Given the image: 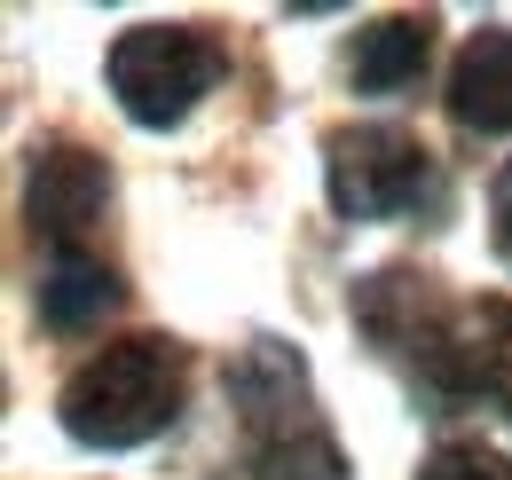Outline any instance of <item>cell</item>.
I'll return each instance as SVG.
<instances>
[{
  "label": "cell",
  "instance_id": "cell-3",
  "mask_svg": "<svg viewBox=\"0 0 512 480\" xmlns=\"http://www.w3.org/2000/svg\"><path fill=\"white\" fill-rule=\"evenodd\" d=\"M323 181H331V205L347 221H394L426 189V150L402 126H331Z\"/></svg>",
  "mask_w": 512,
  "mask_h": 480
},
{
  "label": "cell",
  "instance_id": "cell-1",
  "mask_svg": "<svg viewBox=\"0 0 512 480\" xmlns=\"http://www.w3.org/2000/svg\"><path fill=\"white\" fill-rule=\"evenodd\" d=\"M64 433L87 449H134L150 433H166L182 410V347L174 339H119L103 355H87L56 394Z\"/></svg>",
  "mask_w": 512,
  "mask_h": 480
},
{
  "label": "cell",
  "instance_id": "cell-7",
  "mask_svg": "<svg viewBox=\"0 0 512 480\" xmlns=\"http://www.w3.org/2000/svg\"><path fill=\"white\" fill-rule=\"evenodd\" d=\"M426 48H434V16H379V24L355 32L347 71H355L363 95H394V87H410L426 71Z\"/></svg>",
  "mask_w": 512,
  "mask_h": 480
},
{
  "label": "cell",
  "instance_id": "cell-8",
  "mask_svg": "<svg viewBox=\"0 0 512 480\" xmlns=\"http://www.w3.org/2000/svg\"><path fill=\"white\" fill-rule=\"evenodd\" d=\"M473 378L512 402V300H489L481 307V347H473Z\"/></svg>",
  "mask_w": 512,
  "mask_h": 480
},
{
  "label": "cell",
  "instance_id": "cell-10",
  "mask_svg": "<svg viewBox=\"0 0 512 480\" xmlns=\"http://www.w3.org/2000/svg\"><path fill=\"white\" fill-rule=\"evenodd\" d=\"M489 221H497V252L512 260V166L489 181Z\"/></svg>",
  "mask_w": 512,
  "mask_h": 480
},
{
  "label": "cell",
  "instance_id": "cell-5",
  "mask_svg": "<svg viewBox=\"0 0 512 480\" xmlns=\"http://www.w3.org/2000/svg\"><path fill=\"white\" fill-rule=\"evenodd\" d=\"M449 119L465 134H512V32H473L449 71Z\"/></svg>",
  "mask_w": 512,
  "mask_h": 480
},
{
  "label": "cell",
  "instance_id": "cell-2",
  "mask_svg": "<svg viewBox=\"0 0 512 480\" xmlns=\"http://www.w3.org/2000/svg\"><path fill=\"white\" fill-rule=\"evenodd\" d=\"M229 63L213 48V32L197 24H134L111 48V95L134 126H182L197 111V95H213Z\"/></svg>",
  "mask_w": 512,
  "mask_h": 480
},
{
  "label": "cell",
  "instance_id": "cell-9",
  "mask_svg": "<svg viewBox=\"0 0 512 480\" xmlns=\"http://www.w3.org/2000/svg\"><path fill=\"white\" fill-rule=\"evenodd\" d=\"M418 480H512V465L497 457V449H473V441H449V449H434V457L418 465Z\"/></svg>",
  "mask_w": 512,
  "mask_h": 480
},
{
  "label": "cell",
  "instance_id": "cell-4",
  "mask_svg": "<svg viewBox=\"0 0 512 480\" xmlns=\"http://www.w3.org/2000/svg\"><path fill=\"white\" fill-rule=\"evenodd\" d=\"M103 197H111V166H103L95 150H79V142H48V150L32 158V181H24V221H32L40 237L71 244L103 213Z\"/></svg>",
  "mask_w": 512,
  "mask_h": 480
},
{
  "label": "cell",
  "instance_id": "cell-6",
  "mask_svg": "<svg viewBox=\"0 0 512 480\" xmlns=\"http://www.w3.org/2000/svg\"><path fill=\"white\" fill-rule=\"evenodd\" d=\"M111 307H119V276H111L95 252L56 244V260H48V276H40V323H48V331H87V323H103Z\"/></svg>",
  "mask_w": 512,
  "mask_h": 480
}]
</instances>
